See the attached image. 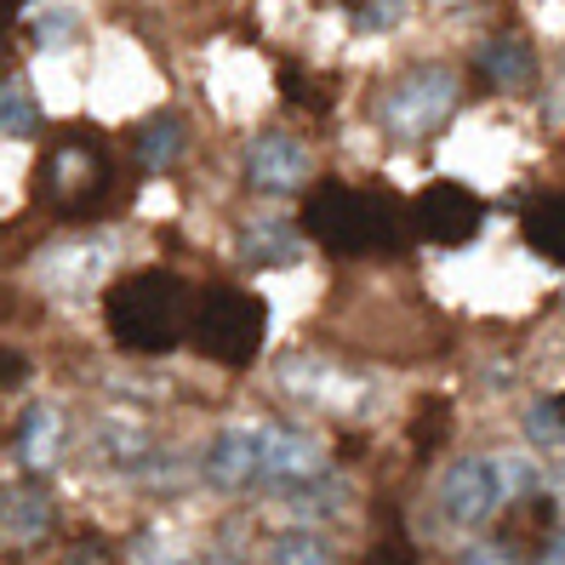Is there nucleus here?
<instances>
[{"label":"nucleus","instance_id":"1","mask_svg":"<svg viewBox=\"0 0 565 565\" xmlns=\"http://www.w3.org/2000/svg\"><path fill=\"white\" fill-rule=\"evenodd\" d=\"M401 201L388 189H349V183H320L303 206V235L326 252H394L401 246Z\"/></svg>","mask_w":565,"mask_h":565},{"label":"nucleus","instance_id":"2","mask_svg":"<svg viewBox=\"0 0 565 565\" xmlns=\"http://www.w3.org/2000/svg\"><path fill=\"white\" fill-rule=\"evenodd\" d=\"M183 280L172 269H143V275H126L109 303H104V320H109V338L126 349V354H166L178 338H183Z\"/></svg>","mask_w":565,"mask_h":565},{"label":"nucleus","instance_id":"3","mask_svg":"<svg viewBox=\"0 0 565 565\" xmlns=\"http://www.w3.org/2000/svg\"><path fill=\"white\" fill-rule=\"evenodd\" d=\"M263 338H269V303L241 286H212L201 291L194 309V349L217 365H252Z\"/></svg>","mask_w":565,"mask_h":565},{"label":"nucleus","instance_id":"4","mask_svg":"<svg viewBox=\"0 0 565 565\" xmlns=\"http://www.w3.org/2000/svg\"><path fill=\"white\" fill-rule=\"evenodd\" d=\"M109 154L97 138H86V131H63L57 149L46 154L41 166V189L57 201L63 217H92L97 206H104V194H109Z\"/></svg>","mask_w":565,"mask_h":565},{"label":"nucleus","instance_id":"5","mask_svg":"<svg viewBox=\"0 0 565 565\" xmlns=\"http://www.w3.org/2000/svg\"><path fill=\"white\" fill-rule=\"evenodd\" d=\"M457 109V75L440 70V63H428V70H412L401 86L383 97V120L394 138H428V131H440Z\"/></svg>","mask_w":565,"mask_h":565},{"label":"nucleus","instance_id":"6","mask_svg":"<svg viewBox=\"0 0 565 565\" xmlns=\"http://www.w3.org/2000/svg\"><path fill=\"white\" fill-rule=\"evenodd\" d=\"M412 223H417V235L435 241V246H469L486 223V206H480V194L462 189V183H428L412 206Z\"/></svg>","mask_w":565,"mask_h":565},{"label":"nucleus","instance_id":"7","mask_svg":"<svg viewBox=\"0 0 565 565\" xmlns=\"http://www.w3.org/2000/svg\"><path fill=\"white\" fill-rule=\"evenodd\" d=\"M503 503V486H497V462L491 457H462L446 469L440 480V509L457 525H486L491 509Z\"/></svg>","mask_w":565,"mask_h":565},{"label":"nucleus","instance_id":"8","mask_svg":"<svg viewBox=\"0 0 565 565\" xmlns=\"http://www.w3.org/2000/svg\"><path fill=\"white\" fill-rule=\"evenodd\" d=\"M326 475V457L320 446L303 435V428H280V423H263V486L275 491H297Z\"/></svg>","mask_w":565,"mask_h":565},{"label":"nucleus","instance_id":"9","mask_svg":"<svg viewBox=\"0 0 565 565\" xmlns=\"http://www.w3.org/2000/svg\"><path fill=\"white\" fill-rule=\"evenodd\" d=\"M206 480L217 491H246L263 486V423H235L223 428L206 451Z\"/></svg>","mask_w":565,"mask_h":565},{"label":"nucleus","instance_id":"10","mask_svg":"<svg viewBox=\"0 0 565 565\" xmlns=\"http://www.w3.org/2000/svg\"><path fill=\"white\" fill-rule=\"evenodd\" d=\"M52 531V497L35 480L0 486V548H35Z\"/></svg>","mask_w":565,"mask_h":565},{"label":"nucleus","instance_id":"11","mask_svg":"<svg viewBox=\"0 0 565 565\" xmlns=\"http://www.w3.org/2000/svg\"><path fill=\"white\" fill-rule=\"evenodd\" d=\"M246 172L263 194H291V189H303L309 178V149L286 138V131H269V138H257L252 154H246Z\"/></svg>","mask_w":565,"mask_h":565},{"label":"nucleus","instance_id":"12","mask_svg":"<svg viewBox=\"0 0 565 565\" xmlns=\"http://www.w3.org/2000/svg\"><path fill=\"white\" fill-rule=\"evenodd\" d=\"M480 81L497 86V92H525L531 81H537V57H531V46L520 35H497L480 46Z\"/></svg>","mask_w":565,"mask_h":565},{"label":"nucleus","instance_id":"13","mask_svg":"<svg viewBox=\"0 0 565 565\" xmlns=\"http://www.w3.org/2000/svg\"><path fill=\"white\" fill-rule=\"evenodd\" d=\"M297 228L286 217H257L246 223V235H241V257L252 263V269H286V263H297Z\"/></svg>","mask_w":565,"mask_h":565},{"label":"nucleus","instance_id":"14","mask_svg":"<svg viewBox=\"0 0 565 565\" xmlns=\"http://www.w3.org/2000/svg\"><path fill=\"white\" fill-rule=\"evenodd\" d=\"M520 228H525V246L531 252L565 269V194H537V201L525 206Z\"/></svg>","mask_w":565,"mask_h":565},{"label":"nucleus","instance_id":"15","mask_svg":"<svg viewBox=\"0 0 565 565\" xmlns=\"http://www.w3.org/2000/svg\"><path fill=\"white\" fill-rule=\"evenodd\" d=\"M63 451V417L52 406H29L23 423H18V457L23 469H52Z\"/></svg>","mask_w":565,"mask_h":565},{"label":"nucleus","instance_id":"16","mask_svg":"<svg viewBox=\"0 0 565 565\" xmlns=\"http://www.w3.org/2000/svg\"><path fill=\"white\" fill-rule=\"evenodd\" d=\"M183 154V120L178 115H149L143 131H138V160H143V172H166Z\"/></svg>","mask_w":565,"mask_h":565},{"label":"nucleus","instance_id":"17","mask_svg":"<svg viewBox=\"0 0 565 565\" xmlns=\"http://www.w3.org/2000/svg\"><path fill=\"white\" fill-rule=\"evenodd\" d=\"M41 131V109L35 97H29V86H0V138H35Z\"/></svg>","mask_w":565,"mask_h":565},{"label":"nucleus","instance_id":"18","mask_svg":"<svg viewBox=\"0 0 565 565\" xmlns=\"http://www.w3.org/2000/svg\"><path fill=\"white\" fill-rule=\"evenodd\" d=\"M97 451H104L115 469H138L143 451H149V440H143L131 423H104V428H97Z\"/></svg>","mask_w":565,"mask_h":565},{"label":"nucleus","instance_id":"19","mask_svg":"<svg viewBox=\"0 0 565 565\" xmlns=\"http://www.w3.org/2000/svg\"><path fill=\"white\" fill-rule=\"evenodd\" d=\"M497 462V486H503V503H514V497H537L543 475L531 457H491Z\"/></svg>","mask_w":565,"mask_h":565},{"label":"nucleus","instance_id":"20","mask_svg":"<svg viewBox=\"0 0 565 565\" xmlns=\"http://www.w3.org/2000/svg\"><path fill=\"white\" fill-rule=\"evenodd\" d=\"M263 565H326V548H320L315 537H303V531H286V537L269 543Z\"/></svg>","mask_w":565,"mask_h":565},{"label":"nucleus","instance_id":"21","mask_svg":"<svg viewBox=\"0 0 565 565\" xmlns=\"http://www.w3.org/2000/svg\"><path fill=\"white\" fill-rule=\"evenodd\" d=\"M349 7H354L360 29H394L401 12H406V0H349Z\"/></svg>","mask_w":565,"mask_h":565},{"label":"nucleus","instance_id":"22","mask_svg":"<svg viewBox=\"0 0 565 565\" xmlns=\"http://www.w3.org/2000/svg\"><path fill=\"white\" fill-rule=\"evenodd\" d=\"M531 440H543V446H559L565 440V406L559 401L531 406Z\"/></svg>","mask_w":565,"mask_h":565},{"label":"nucleus","instance_id":"23","mask_svg":"<svg viewBox=\"0 0 565 565\" xmlns=\"http://www.w3.org/2000/svg\"><path fill=\"white\" fill-rule=\"evenodd\" d=\"M75 35V12L70 7H52L46 18H41V46H63Z\"/></svg>","mask_w":565,"mask_h":565},{"label":"nucleus","instance_id":"24","mask_svg":"<svg viewBox=\"0 0 565 565\" xmlns=\"http://www.w3.org/2000/svg\"><path fill=\"white\" fill-rule=\"evenodd\" d=\"M360 565H417V554H412V543L406 537H383L372 554H365Z\"/></svg>","mask_w":565,"mask_h":565},{"label":"nucleus","instance_id":"25","mask_svg":"<svg viewBox=\"0 0 565 565\" xmlns=\"http://www.w3.org/2000/svg\"><path fill=\"white\" fill-rule=\"evenodd\" d=\"M462 565H514V554L503 543H475L469 554H462Z\"/></svg>","mask_w":565,"mask_h":565},{"label":"nucleus","instance_id":"26","mask_svg":"<svg viewBox=\"0 0 565 565\" xmlns=\"http://www.w3.org/2000/svg\"><path fill=\"white\" fill-rule=\"evenodd\" d=\"M537 565H565V531H554V537L543 543V554H537Z\"/></svg>","mask_w":565,"mask_h":565},{"label":"nucleus","instance_id":"27","mask_svg":"<svg viewBox=\"0 0 565 565\" xmlns=\"http://www.w3.org/2000/svg\"><path fill=\"white\" fill-rule=\"evenodd\" d=\"M18 7H23V0H0V29L12 23V12H18Z\"/></svg>","mask_w":565,"mask_h":565},{"label":"nucleus","instance_id":"28","mask_svg":"<svg viewBox=\"0 0 565 565\" xmlns=\"http://www.w3.org/2000/svg\"><path fill=\"white\" fill-rule=\"evenodd\" d=\"M559 406H565V401H559Z\"/></svg>","mask_w":565,"mask_h":565}]
</instances>
